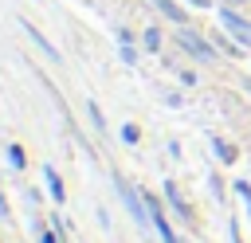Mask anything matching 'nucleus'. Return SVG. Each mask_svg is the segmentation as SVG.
<instances>
[{"mask_svg":"<svg viewBox=\"0 0 251 243\" xmlns=\"http://www.w3.org/2000/svg\"><path fill=\"white\" fill-rule=\"evenodd\" d=\"M90 122H94V129H102V110L90 102Z\"/></svg>","mask_w":251,"mask_h":243,"instance_id":"nucleus-13","label":"nucleus"},{"mask_svg":"<svg viewBox=\"0 0 251 243\" xmlns=\"http://www.w3.org/2000/svg\"><path fill=\"white\" fill-rule=\"evenodd\" d=\"M39 243H59V239H55L51 231H43V235H39Z\"/></svg>","mask_w":251,"mask_h":243,"instance_id":"nucleus-15","label":"nucleus"},{"mask_svg":"<svg viewBox=\"0 0 251 243\" xmlns=\"http://www.w3.org/2000/svg\"><path fill=\"white\" fill-rule=\"evenodd\" d=\"M235 192H239L243 200H251V184H247V180H235Z\"/></svg>","mask_w":251,"mask_h":243,"instance_id":"nucleus-14","label":"nucleus"},{"mask_svg":"<svg viewBox=\"0 0 251 243\" xmlns=\"http://www.w3.org/2000/svg\"><path fill=\"white\" fill-rule=\"evenodd\" d=\"M188 4H196V8H208V4H212V0H188Z\"/></svg>","mask_w":251,"mask_h":243,"instance_id":"nucleus-16","label":"nucleus"},{"mask_svg":"<svg viewBox=\"0 0 251 243\" xmlns=\"http://www.w3.org/2000/svg\"><path fill=\"white\" fill-rule=\"evenodd\" d=\"M141 39H145V51H157V47H161V35H157V27H145V35H141Z\"/></svg>","mask_w":251,"mask_h":243,"instance_id":"nucleus-9","label":"nucleus"},{"mask_svg":"<svg viewBox=\"0 0 251 243\" xmlns=\"http://www.w3.org/2000/svg\"><path fill=\"white\" fill-rule=\"evenodd\" d=\"M114 184H118V192H122V200H126V208L133 212V219H137V223H145V219H149V208H145V196H137V192H133V188H129V184L122 180V176H114Z\"/></svg>","mask_w":251,"mask_h":243,"instance_id":"nucleus-2","label":"nucleus"},{"mask_svg":"<svg viewBox=\"0 0 251 243\" xmlns=\"http://www.w3.org/2000/svg\"><path fill=\"white\" fill-rule=\"evenodd\" d=\"M216 153H220L224 161H235V149H231V145H224V141H216Z\"/></svg>","mask_w":251,"mask_h":243,"instance_id":"nucleus-12","label":"nucleus"},{"mask_svg":"<svg viewBox=\"0 0 251 243\" xmlns=\"http://www.w3.org/2000/svg\"><path fill=\"white\" fill-rule=\"evenodd\" d=\"M247 94H251V78H247Z\"/></svg>","mask_w":251,"mask_h":243,"instance_id":"nucleus-17","label":"nucleus"},{"mask_svg":"<svg viewBox=\"0 0 251 243\" xmlns=\"http://www.w3.org/2000/svg\"><path fill=\"white\" fill-rule=\"evenodd\" d=\"M247 212H251V200H247Z\"/></svg>","mask_w":251,"mask_h":243,"instance_id":"nucleus-18","label":"nucleus"},{"mask_svg":"<svg viewBox=\"0 0 251 243\" xmlns=\"http://www.w3.org/2000/svg\"><path fill=\"white\" fill-rule=\"evenodd\" d=\"M165 196H169V204L176 208V216H184V219H188V204L180 200V192H176V184H173V180H165Z\"/></svg>","mask_w":251,"mask_h":243,"instance_id":"nucleus-6","label":"nucleus"},{"mask_svg":"<svg viewBox=\"0 0 251 243\" xmlns=\"http://www.w3.org/2000/svg\"><path fill=\"white\" fill-rule=\"evenodd\" d=\"M43 176H47V188H51V196H55V200L63 204V200H67V192H63V180H59V172H55V169L47 165V169H43Z\"/></svg>","mask_w":251,"mask_h":243,"instance_id":"nucleus-5","label":"nucleus"},{"mask_svg":"<svg viewBox=\"0 0 251 243\" xmlns=\"http://www.w3.org/2000/svg\"><path fill=\"white\" fill-rule=\"evenodd\" d=\"M220 20H224V27L243 43V47H251V24L239 16V12H231V8H220Z\"/></svg>","mask_w":251,"mask_h":243,"instance_id":"nucleus-3","label":"nucleus"},{"mask_svg":"<svg viewBox=\"0 0 251 243\" xmlns=\"http://www.w3.org/2000/svg\"><path fill=\"white\" fill-rule=\"evenodd\" d=\"M137 137H141V133H137V125H122V141H129V145H137Z\"/></svg>","mask_w":251,"mask_h":243,"instance_id":"nucleus-11","label":"nucleus"},{"mask_svg":"<svg viewBox=\"0 0 251 243\" xmlns=\"http://www.w3.org/2000/svg\"><path fill=\"white\" fill-rule=\"evenodd\" d=\"M8 161H12L16 169H24V149H20V145H8Z\"/></svg>","mask_w":251,"mask_h":243,"instance_id":"nucleus-10","label":"nucleus"},{"mask_svg":"<svg viewBox=\"0 0 251 243\" xmlns=\"http://www.w3.org/2000/svg\"><path fill=\"white\" fill-rule=\"evenodd\" d=\"M153 4H157V8H161V12L169 16V20H173V24H184V12H180V8L173 4V0H153Z\"/></svg>","mask_w":251,"mask_h":243,"instance_id":"nucleus-8","label":"nucleus"},{"mask_svg":"<svg viewBox=\"0 0 251 243\" xmlns=\"http://www.w3.org/2000/svg\"><path fill=\"white\" fill-rule=\"evenodd\" d=\"M176 43L184 47V51H192L196 59H204V63H212L216 59V51H212V43H204L196 31H176Z\"/></svg>","mask_w":251,"mask_h":243,"instance_id":"nucleus-4","label":"nucleus"},{"mask_svg":"<svg viewBox=\"0 0 251 243\" xmlns=\"http://www.w3.org/2000/svg\"><path fill=\"white\" fill-rule=\"evenodd\" d=\"M24 31H27V35H31V39H35V43H39V51H47V55H51V59H59V51H55V47H51V43H47V39H43V35H39V31H35V27H31V24H27V20H24Z\"/></svg>","mask_w":251,"mask_h":243,"instance_id":"nucleus-7","label":"nucleus"},{"mask_svg":"<svg viewBox=\"0 0 251 243\" xmlns=\"http://www.w3.org/2000/svg\"><path fill=\"white\" fill-rule=\"evenodd\" d=\"M145 208H149V219H153V227H157V235H161V243H180V239H176V231L169 227V219H165V212H161V200H157V196H145Z\"/></svg>","mask_w":251,"mask_h":243,"instance_id":"nucleus-1","label":"nucleus"}]
</instances>
